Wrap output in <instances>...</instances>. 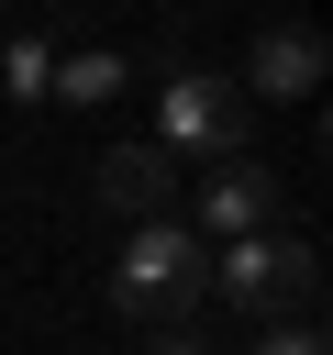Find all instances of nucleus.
I'll use <instances>...</instances> for the list:
<instances>
[{"label":"nucleus","instance_id":"obj_10","mask_svg":"<svg viewBox=\"0 0 333 355\" xmlns=\"http://www.w3.org/2000/svg\"><path fill=\"white\" fill-rule=\"evenodd\" d=\"M144 355H211V344H200V333H189V322H178V333H155V344H144Z\"/></svg>","mask_w":333,"mask_h":355},{"label":"nucleus","instance_id":"obj_3","mask_svg":"<svg viewBox=\"0 0 333 355\" xmlns=\"http://www.w3.org/2000/svg\"><path fill=\"white\" fill-rule=\"evenodd\" d=\"M155 155H211V166H233V155H244V89H233L222 67H166V89H155Z\"/></svg>","mask_w":333,"mask_h":355},{"label":"nucleus","instance_id":"obj_5","mask_svg":"<svg viewBox=\"0 0 333 355\" xmlns=\"http://www.w3.org/2000/svg\"><path fill=\"white\" fill-rule=\"evenodd\" d=\"M189 233H200V244L278 233V178H266V166H244V155H233V166H211V178H200V222H189Z\"/></svg>","mask_w":333,"mask_h":355},{"label":"nucleus","instance_id":"obj_1","mask_svg":"<svg viewBox=\"0 0 333 355\" xmlns=\"http://www.w3.org/2000/svg\"><path fill=\"white\" fill-rule=\"evenodd\" d=\"M200 300H211V244H200L189 222H133V233H122V266H111V311L178 333Z\"/></svg>","mask_w":333,"mask_h":355},{"label":"nucleus","instance_id":"obj_6","mask_svg":"<svg viewBox=\"0 0 333 355\" xmlns=\"http://www.w3.org/2000/svg\"><path fill=\"white\" fill-rule=\"evenodd\" d=\"M322 67H333V44H322L311 22H278V33H255V55H244L233 89H244V100H255V89H266V100H311Z\"/></svg>","mask_w":333,"mask_h":355},{"label":"nucleus","instance_id":"obj_7","mask_svg":"<svg viewBox=\"0 0 333 355\" xmlns=\"http://www.w3.org/2000/svg\"><path fill=\"white\" fill-rule=\"evenodd\" d=\"M111 89H122V55L89 44V55H56V89H44V100H111Z\"/></svg>","mask_w":333,"mask_h":355},{"label":"nucleus","instance_id":"obj_9","mask_svg":"<svg viewBox=\"0 0 333 355\" xmlns=\"http://www.w3.org/2000/svg\"><path fill=\"white\" fill-rule=\"evenodd\" d=\"M244 355H333V344H322V322H255Z\"/></svg>","mask_w":333,"mask_h":355},{"label":"nucleus","instance_id":"obj_8","mask_svg":"<svg viewBox=\"0 0 333 355\" xmlns=\"http://www.w3.org/2000/svg\"><path fill=\"white\" fill-rule=\"evenodd\" d=\"M0 89H11V100H44V89H56V44H11V55H0Z\"/></svg>","mask_w":333,"mask_h":355},{"label":"nucleus","instance_id":"obj_4","mask_svg":"<svg viewBox=\"0 0 333 355\" xmlns=\"http://www.w3.org/2000/svg\"><path fill=\"white\" fill-rule=\"evenodd\" d=\"M89 189H100V211H122V222H178V155H155V144H111V155L89 166Z\"/></svg>","mask_w":333,"mask_h":355},{"label":"nucleus","instance_id":"obj_2","mask_svg":"<svg viewBox=\"0 0 333 355\" xmlns=\"http://www.w3.org/2000/svg\"><path fill=\"white\" fill-rule=\"evenodd\" d=\"M311 288H322V255L300 233H244V244H211V300L255 311V322H311Z\"/></svg>","mask_w":333,"mask_h":355}]
</instances>
